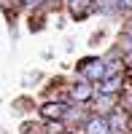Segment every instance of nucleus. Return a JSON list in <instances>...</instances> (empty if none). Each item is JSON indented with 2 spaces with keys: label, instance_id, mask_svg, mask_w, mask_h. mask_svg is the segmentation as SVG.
I'll use <instances>...</instances> for the list:
<instances>
[{
  "label": "nucleus",
  "instance_id": "f03ea898",
  "mask_svg": "<svg viewBox=\"0 0 132 134\" xmlns=\"http://www.w3.org/2000/svg\"><path fill=\"white\" fill-rule=\"evenodd\" d=\"M68 105L65 102H49V105H43L40 107V115L46 118V121H62L65 115H68Z\"/></svg>",
  "mask_w": 132,
  "mask_h": 134
},
{
  "label": "nucleus",
  "instance_id": "39448f33",
  "mask_svg": "<svg viewBox=\"0 0 132 134\" xmlns=\"http://www.w3.org/2000/svg\"><path fill=\"white\" fill-rule=\"evenodd\" d=\"M108 131L111 134H124L127 131V115L124 113H113L108 118Z\"/></svg>",
  "mask_w": 132,
  "mask_h": 134
},
{
  "label": "nucleus",
  "instance_id": "6e6552de",
  "mask_svg": "<svg viewBox=\"0 0 132 134\" xmlns=\"http://www.w3.org/2000/svg\"><path fill=\"white\" fill-rule=\"evenodd\" d=\"M86 3V0H70V8L75 11V14H78V11H81V5Z\"/></svg>",
  "mask_w": 132,
  "mask_h": 134
},
{
  "label": "nucleus",
  "instance_id": "20e7f679",
  "mask_svg": "<svg viewBox=\"0 0 132 134\" xmlns=\"http://www.w3.org/2000/svg\"><path fill=\"white\" fill-rule=\"evenodd\" d=\"M70 94H73V99H78V102H86V99L92 97V86H89V81H75V83L70 86Z\"/></svg>",
  "mask_w": 132,
  "mask_h": 134
},
{
  "label": "nucleus",
  "instance_id": "9b49d317",
  "mask_svg": "<svg viewBox=\"0 0 132 134\" xmlns=\"http://www.w3.org/2000/svg\"><path fill=\"white\" fill-rule=\"evenodd\" d=\"M129 35H132V30H129Z\"/></svg>",
  "mask_w": 132,
  "mask_h": 134
},
{
  "label": "nucleus",
  "instance_id": "0eeeda50",
  "mask_svg": "<svg viewBox=\"0 0 132 134\" xmlns=\"http://www.w3.org/2000/svg\"><path fill=\"white\" fill-rule=\"evenodd\" d=\"M119 3H116V0H97V3H94V8L97 11H113Z\"/></svg>",
  "mask_w": 132,
  "mask_h": 134
},
{
  "label": "nucleus",
  "instance_id": "1a4fd4ad",
  "mask_svg": "<svg viewBox=\"0 0 132 134\" xmlns=\"http://www.w3.org/2000/svg\"><path fill=\"white\" fill-rule=\"evenodd\" d=\"M116 3L121 5V8H132V0H116Z\"/></svg>",
  "mask_w": 132,
  "mask_h": 134
},
{
  "label": "nucleus",
  "instance_id": "f257e3e1",
  "mask_svg": "<svg viewBox=\"0 0 132 134\" xmlns=\"http://www.w3.org/2000/svg\"><path fill=\"white\" fill-rule=\"evenodd\" d=\"M108 72V62L100 59V57H92V59H84L81 62V75L84 81H97V78H103Z\"/></svg>",
  "mask_w": 132,
  "mask_h": 134
},
{
  "label": "nucleus",
  "instance_id": "9d476101",
  "mask_svg": "<svg viewBox=\"0 0 132 134\" xmlns=\"http://www.w3.org/2000/svg\"><path fill=\"white\" fill-rule=\"evenodd\" d=\"M22 3H24V5H38L40 0H22Z\"/></svg>",
  "mask_w": 132,
  "mask_h": 134
},
{
  "label": "nucleus",
  "instance_id": "f8f14e48",
  "mask_svg": "<svg viewBox=\"0 0 132 134\" xmlns=\"http://www.w3.org/2000/svg\"><path fill=\"white\" fill-rule=\"evenodd\" d=\"M68 134H73V131H68Z\"/></svg>",
  "mask_w": 132,
  "mask_h": 134
},
{
  "label": "nucleus",
  "instance_id": "423d86ee",
  "mask_svg": "<svg viewBox=\"0 0 132 134\" xmlns=\"http://www.w3.org/2000/svg\"><path fill=\"white\" fill-rule=\"evenodd\" d=\"M119 88H121V75H116V78H111V81H105V86H100V94L108 97V94H116Z\"/></svg>",
  "mask_w": 132,
  "mask_h": 134
},
{
  "label": "nucleus",
  "instance_id": "7ed1b4c3",
  "mask_svg": "<svg viewBox=\"0 0 132 134\" xmlns=\"http://www.w3.org/2000/svg\"><path fill=\"white\" fill-rule=\"evenodd\" d=\"M84 131H86V134H111V131H108V118H103V115L89 118V121H86V126H84Z\"/></svg>",
  "mask_w": 132,
  "mask_h": 134
}]
</instances>
